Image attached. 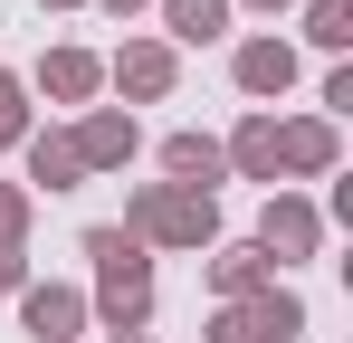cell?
Listing matches in <instances>:
<instances>
[{
  "instance_id": "obj_1",
  "label": "cell",
  "mask_w": 353,
  "mask_h": 343,
  "mask_svg": "<svg viewBox=\"0 0 353 343\" xmlns=\"http://www.w3.org/2000/svg\"><path fill=\"white\" fill-rule=\"evenodd\" d=\"M86 258H96L105 324H115V334H143V315H153V267H143V238H124V229H86Z\"/></svg>"
},
{
  "instance_id": "obj_2",
  "label": "cell",
  "mask_w": 353,
  "mask_h": 343,
  "mask_svg": "<svg viewBox=\"0 0 353 343\" xmlns=\"http://www.w3.org/2000/svg\"><path fill=\"white\" fill-rule=\"evenodd\" d=\"M210 229H220V210H210L201 191L143 181V191H134V220H124V238H163V248H210Z\"/></svg>"
},
{
  "instance_id": "obj_3",
  "label": "cell",
  "mask_w": 353,
  "mask_h": 343,
  "mask_svg": "<svg viewBox=\"0 0 353 343\" xmlns=\"http://www.w3.org/2000/svg\"><path fill=\"white\" fill-rule=\"evenodd\" d=\"M296 334H305V305L277 295V286H258V295L220 305V324H210V343H296Z\"/></svg>"
},
{
  "instance_id": "obj_4",
  "label": "cell",
  "mask_w": 353,
  "mask_h": 343,
  "mask_svg": "<svg viewBox=\"0 0 353 343\" xmlns=\"http://www.w3.org/2000/svg\"><path fill=\"white\" fill-rule=\"evenodd\" d=\"M315 238H325V220H315L305 200H268V220H258V258H315Z\"/></svg>"
},
{
  "instance_id": "obj_5",
  "label": "cell",
  "mask_w": 353,
  "mask_h": 343,
  "mask_svg": "<svg viewBox=\"0 0 353 343\" xmlns=\"http://www.w3.org/2000/svg\"><path fill=\"white\" fill-rule=\"evenodd\" d=\"M67 143H77V163H86V172H115V163H134V114H86Z\"/></svg>"
},
{
  "instance_id": "obj_6",
  "label": "cell",
  "mask_w": 353,
  "mask_h": 343,
  "mask_svg": "<svg viewBox=\"0 0 353 343\" xmlns=\"http://www.w3.org/2000/svg\"><path fill=\"white\" fill-rule=\"evenodd\" d=\"M115 86H124V96H143V105L172 96V48H163V39H134V48L115 57Z\"/></svg>"
},
{
  "instance_id": "obj_7",
  "label": "cell",
  "mask_w": 353,
  "mask_h": 343,
  "mask_svg": "<svg viewBox=\"0 0 353 343\" xmlns=\"http://www.w3.org/2000/svg\"><path fill=\"white\" fill-rule=\"evenodd\" d=\"M239 86H248V96H287L296 86V48L287 39H248V48H239Z\"/></svg>"
},
{
  "instance_id": "obj_8",
  "label": "cell",
  "mask_w": 353,
  "mask_h": 343,
  "mask_svg": "<svg viewBox=\"0 0 353 343\" xmlns=\"http://www.w3.org/2000/svg\"><path fill=\"white\" fill-rule=\"evenodd\" d=\"M39 86H48L58 105H86V96L105 86V67H96L86 48H48V57H39Z\"/></svg>"
},
{
  "instance_id": "obj_9",
  "label": "cell",
  "mask_w": 353,
  "mask_h": 343,
  "mask_svg": "<svg viewBox=\"0 0 353 343\" xmlns=\"http://www.w3.org/2000/svg\"><path fill=\"white\" fill-rule=\"evenodd\" d=\"M277 172H296V181L334 172V124H277Z\"/></svg>"
},
{
  "instance_id": "obj_10",
  "label": "cell",
  "mask_w": 353,
  "mask_h": 343,
  "mask_svg": "<svg viewBox=\"0 0 353 343\" xmlns=\"http://www.w3.org/2000/svg\"><path fill=\"white\" fill-rule=\"evenodd\" d=\"M163 172H172V191H201V200H210V181H220V143H210V134H172V143H163Z\"/></svg>"
},
{
  "instance_id": "obj_11",
  "label": "cell",
  "mask_w": 353,
  "mask_h": 343,
  "mask_svg": "<svg viewBox=\"0 0 353 343\" xmlns=\"http://www.w3.org/2000/svg\"><path fill=\"white\" fill-rule=\"evenodd\" d=\"M77 324H86V295H77V286H29V334L67 343Z\"/></svg>"
},
{
  "instance_id": "obj_12",
  "label": "cell",
  "mask_w": 353,
  "mask_h": 343,
  "mask_svg": "<svg viewBox=\"0 0 353 343\" xmlns=\"http://www.w3.org/2000/svg\"><path fill=\"white\" fill-rule=\"evenodd\" d=\"M220 163H239L248 181H277V114H248V124H239V143L220 153Z\"/></svg>"
},
{
  "instance_id": "obj_13",
  "label": "cell",
  "mask_w": 353,
  "mask_h": 343,
  "mask_svg": "<svg viewBox=\"0 0 353 343\" xmlns=\"http://www.w3.org/2000/svg\"><path fill=\"white\" fill-rule=\"evenodd\" d=\"M163 19H172L181 48H210V39L230 29V0H163Z\"/></svg>"
},
{
  "instance_id": "obj_14",
  "label": "cell",
  "mask_w": 353,
  "mask_h": 343,
  "mask_svg": "<svg viewBox=\"0 0 353 343\" xmlns=\"http://www.w3.org/2000/svg\"><path fill=\"white\" fill-rule=\"evenodd\" d=\"M77 143H67V134H39V143H29V181H48V191H77Z\"/></svg>"
},
{
  "instance_id": "obj_15",
  "label": "cell",
  "mask_w": 353,
  "mask_h": 343,
  "mask_svg": "<svg viewBox=\"0 0 353 343\" xmlns=\"http://www.w3.org/2000/svg\"><path fill=\"white\" fill-rule=\"evenodd\" d=\"M210 277H220V295H258V286H268V258H258V248H220V267H210Z\"/></svg>"
},
{
  "instance_id": "obj_16",
  "label": "cell",
  "mask_w": 353,
  "mask_h": 343,
  "mask_svg": "<svg viewBox=\"0 0 353 343\" xmlns=\"http://www.w3.org/2000/svg\"><path fill=\"white\" fill-rule=\"evenodd\" d=\"M305 39L315 48H353V0H315L305 10Z\"/></svg>"
},
{
  "instance_id": "obj_17",
  "label": "cell",
  "mask_w": 353,
  "mask_h": 343,
  "mask_svg": "<svg viewBox=\"0 0 353 343\" xmlns=\"http://www.w3.org/2000/svg\"><path fill=\"white\" fill-rule=\"evenodd\" d=\"M19 134H29V105H19V76L0 67V143H19Z\"/></svg>"
},
{
  "instance_id": "obj_18",
  "label": "cell",
  "mask_w": 353,
  "mask_h": 343,
  "mask_svg": "<svg viewBox=\"0 0 353 343\" xmlns=\"http://www.w3.org/2000/svg\"><path fill=\"white\" fill-rule=\"evenodd\" d=\"M19 229H29V200H19V191L0 181V248H19Z\"/></svg>"
},
{
  "instance_id": "obj_19",
  "label": "cell",
  "mask_w": 353,
  "mask_h": 343,
  "mask_svg": "<svg viewBox=\"0 0 353 343\" xmlns=\"http://www.w3.org/2000/svg\"><path fill=\"white\" fill-rule=\"evenodd\" d=\"M29 277V267H19V248H0V286H19Z\"/></svg>"
},
{
  "instance_id": "obj_20",
  "label": "cell",
  "mask_w": 353,
  "mask_h": 343,
  "mask_svg": "<svg viewBox=\"0 0 353 343\" xmlns=\"http://www.w3.org/2000/svg\"><path fill=\"white\" fill-rule=\"evenodd\" d=\"M105 10H143V0H105Z\"/></svg>"
},
{
  "instance_id": "obj_21",
  "label": "cell",
  "mask_w": 353,
  "mask_h": 343,
  "mask_svg": "<svg viewBox=\"0 0 353 343\" xmlns=\"http://www.w3.org/2000/svg\"><path fill=\"white\" fill-rule=\"evenodd\" d=\"M258 10H287V0H258Z\"/></svg>"
},
{
  "instance_id": "obj_22",
  "label": "cell",
  "mask_w": 353,
  "mask_h": 343,
  "mask_svg": "<svg viewBox=\"0 0 353 343\" xmlns=\"http://www.w3.org/2000/svg\"><path fill=\"white\" fill-rule=\"evenodd\" d=\"M115 343H143V334H115Z\"/></svg>"
},
{
  "instance_id": "obj_23",
  "label": "cell",
  "mask_w": 353,
  "mask_h": 343,
  "mask_svg": "<svg viewBox=\"0 0 353 343\" xmlns=\"http://www.w3.org/2000/svg\"><path fill=\"white\" fill-rule=\"evenodd\" d=\"M48 10H67V0H48Z\"/></svg>"
}]
</instances>
